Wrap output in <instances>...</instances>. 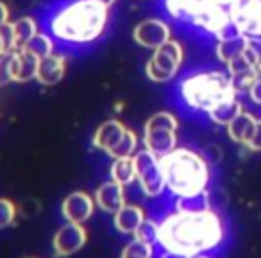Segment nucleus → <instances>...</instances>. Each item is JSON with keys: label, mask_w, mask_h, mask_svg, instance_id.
Here are the masks:
<instances>
[{"label": "nucleus", "mask_w": 261, "mask_h": 258, "mask_svg": "<svg viewBox=\"0 0 261 258\" xmlns=\"http://www.w3.org/2000/svg\"><path fill=\"white\" fill-rule=\"evenodd\" d=\"M95 210V199L91 196H88L86 192H72L70 196L65 197L61 204L63 217L68 222H77V224H83L84 221L93 215Z\"/></svg>", "instance_id": "12"}, {"label": "nucleus", "mask_w": 261, "mask_h": 258, "mask_svg": "<svg viewBox=\"0 0 261 258\" xmlns=\"http://www.w3.org/2000/svg\"><path fill=\"white\" fill-rule=\"evenodd\" d=\"M98 2H100V4H104V6H108V8H111L113 4H116V2H118V0H98Z\"/></svg>", "instance_id": "34"}, {"label": "nucleus", "mask_w": 261, "mask_h": 258, "mask_svg": "<svg viewBox=\"0 0 261 258\" xmlns=\"http://www.w3.org/2000/svg\"><path fill=\"white\" fill-rule=\"evenodd\" d=\"M150 256H152V246L135 239L130 244H127L120 258H150Z\"/></svg>", "instance_id": "26"}, {"label": "nucleus", "mask_w": 261, "mask_h": 258, "mask_svg": "<svg viewBox=\"0 0 261 258\" xmlns=\"http://www.w3.org/2000/svg\"><path fill=\"white\" fill-rule=\"evenodd\" d=\"M9 16H11L9 6L6 4L4 0H0V26H2V24H8L9 22Z\"/></svg>", "instance_id": "32"}, {"label": "nucleus", "mask_w": 261, "mask_h": 258, "mask_svg": "<svg viewBox=\"0 0 261 258\" xmlns=\"http://www.w3.org/2000/svg\"><path fill=\"white\" fill-rule=\"evenodd\" d=\"M247 95H249V99H250V102H252V104L261 106V76L254 81V84L250 86V90H249V93H247Z\"/></svg>", "instance_id": "31"}, {"label": "nucleus", "mask_w": 261, "mask_h": 258, "mask_svg": "<svg viewBox=\"0 0 261 258\" xmlns=\"http://www.w3.org/2000/svg\"><path fill=\"white\" fill-rule=\"evenodd\" d=\"M185 47L177 40H170L152 51V56L145 63V76L152 83H168L182 68Z\"/></svg>", "instance_id": "7"}, {"label": "nucleus", "mask_w": 261, "mask_h": 258, "mask_svg": "<svg viewBox=\"0 0 261 258\" xmlns=\"http://www.w3.org/2000/svg\"><path fill=\"white\" fill-rule=\"evenodd\" d=\"M215 2H218V4H222V6H225V8H227V6L231 4L232 0H215Z\"/></svg>", "instance_id": "35"}, {"label": "nucleus", "mask_w": 261, "mask_h": 258, "mask_svg": "<svg viewBox=\"0 0 261 258\" xmlns=\"http://www.w3.org/2000/svg\"><path fill=\"white\" fill-rule=\"evenodd\" d=\"M86 229L77 222L65 224L54 237V251L58 256H70L86 244Z\"/></svg>", "instance_id": "11"}, {"label": "nucleus", "mask_w": 261, "mask_h": 258, "mask_svg": "<svg viewBox=\"0 0 261 258\" xmlns=\"http://www.w3.org/2000/svg\"><path fill=\"white\" fill-rule=\"evenodd\" d=\"M225 222L213 208L204 212H181L168 215L160 224V242L165 251L197 256L218 249L225 240Z\"/></svg>", "instance_id": "2"}, {"label": "nucleus", "mask_w": 261, "mask_h": 258, "mask_svg": "<svg viewBox=\"0 0 261 258\" xmlns=\"http://www.w3.org/2000/svg\"><path fill=\"white\" fill-rule=\"evenodd\" d=\"M16 214H18V208L13 203L11 199H0V229L8 228L15 222Z\"/></svg>", "instance_id": "28"}, {"label": "nucleus", "mask_w": 261, "mask_h": 258, "mask_svg": "<svg viewBox=\"0 0 261 258\" xmlns=\"http://www.w3.org/2000/svg\"><path fill=\"white\" fill-rule=\"evenodd\" d=\"M13 83V52L0 56V86Z\"/></svg>", "instance_id": "29"}, {"label": "nucleus", "mask_w": 261, "mask_h": 258, "mask_svg": "<svg viewBox=\"0 0 261 258\" xmlns=\"http://www.w3.org/2000/svg\"><path fill=\"white\" fill-rule=\"evenodd\" d=\"M145 221V214L136 204H123L115 214V228L123 235H130Z\"/></svg>", "instance_id": "18"}, {"label": "nucleus", "mask_w": 261, "mask_h": 258, "mask_svg": "<svg viewBox=\"0 0 261 258\" xmlns=\"http://www.w3.org/2000/svg\"><path fill=\"white\" fill-rule=\"evenodd\" d=\"M177 91L186 108L204 115L240 97L225 68L190 70L177 83Z\"/></svg>", "instance_id": "3"}, {"label": "nucleus", "mask_w": 261, "mask_h": 258, "mask_svg": "<svg viewBox=\"0 0 261 258\" xmlns=\"http://www.w3.org/2000/svg\"><path fill=\"white\" fill-rule=\"evenodd\" d=\"M111 24V8L98 0H56L43 15V29L56 45L91 47L104 38Z\"/></svg>", "instance_id": "1"}, {"label": "nucleus", "mask_w": 261, "mask_h": 258, "mask_svg": "<svg viewBox=\"0 0 261 258\" xmlns=\"http://www.w3.org/2000/svg\"><path fill=\"white\" fill-rule=\"evenodd\" d=\"M66 65H68V58L61 52H54V54L47 56V58L40 59L36 72V81L41 86H56L61 83L63 77L66 74Z\"/></svg>", "instance_id": "13"}, {"label": "nucleus", "mask_w": 261, "mask_h": 258, "mask_svg": "<svg viewBox=\"0 0 261 258\" xmlns=\"http://www.w3.org/2000/svg\"><path fill=\"white\" fill-rule=\"evenodd\" d=\"M227 11L236 33L249 40H261V0H232Z\"/></svg>", "instance_id": "8"}, {"label": "nucleus", "mask_w": 261, "mask_h": 258, "mask_svg": "<svg viewBox=\"0 0 261 258\" xmlns=\"http://www.w3.org/2000/svg\"><path fill=\"white\" fill-rule=\"evenodd\" d=\"M175 208L181 212H204L211 208V201H210V194L202 192V194H195V196H188V197H177V203Z\"/></svg>", "instance_id": "24"}, {"label": "nucleus", "mask_w": 261, "mask_h": 258, "mask_svg": "<svg viewBox=\"0 0 261 258\" xmlns=\"http://www.w3.org/2000/svg\"><path fill=\"white\" fill-rule=\"evenodd\" d=\"M243 102L240 101L238 97L236 99H232V101H229V102H225V104H222V106H218L217 109H213V111L210 113V120L213 124H217V126H224V127H227L229 124L232 122V120L236 119V116L240 115V113L243 111Z\"/></svg>", "instance_id": "20"}, {"label": "nucleus", "mask_w": 261, "mask_h": 258, "mask_svg": "<svg viewBox=\"0 0 261 258\" xmlns=\"http://www.w3.org/2000/svg\"><path fill=\"white\" fill-rule=\"evenodd\" d=\"M167 189L177 197H188L207 192L211 167L207 158L190 147H175L161 158Z\"/></svg>", "instance_id": "4"}, {"label": "nucleus", "mask_w": 261, "mask_h": 258, "mask_svg": "<svg viewBox=\"0 0 261 258\" xmlns=\"http://www.w3.org/2000/svg\"><path fill=\"white\" fill-rule=\"evenodd\" d=\"M135 237L140 242L154 246L156 242H160V224H156V222L150 221V219H145V221L138 226V229L135 231Z\"/></svg>", "instance_id": "25"}, {"label": "nucleus", "mask_w": 261, "mask_h": 258, "mask_svg": "<svg viewBox=\"0 0 261 258\" xmlns=\"http://www.w3.org/2000/svg\"><path fill=\"white\" fill-rule=\"evenodd\" d=\"M40 58L23 49L13 51V83H29L36 79Z\"/></svg>", "instance_id": "17"}, {"label": "nucleus", "mask_w": 261, "mask_h": 258, "mask_svg": "<svg viewBox=\"0 0 261 258\" xmlns=\"http://www.w3.org/2000/svg\"><path fill=\"white\" fill-rule=\"evenodd\" d=\"M136 149H138V135H136L133 129H127L123 138L118 142V146H115L111 151L108 153L109 158L113 160H118V158H129L135 156Z\"/></svg>", "instance_id": "23"}, {"label": "nucleus", "mask_w": 261, "mask_h": 258, "mask_svg": "<svg viewBox=\"0 0 261 258\" xmlns=\"http://www.w3.org/2000/svg\"><path fill=\"white\" fill-rule=\"evenodd\" d=\"M135 165H136V179H138L145 196L156 197L167 189L163 167H161V158L149 153L147 149H142V151H136Z\"/></svg>", "instance_id": "9"}, {"label": "nucleus", "mask_w": 261, "mask_h": 258, "mask_svg": "<svg viewBox=\"0 0 261 258\" xmlns=\"http://www.w3.org/2000/svg\"><path fill=\"white\" fill-rule=\"evenodd\" d=\"M163 9L172 20L215 41L234 31L227 8L215 0H163Z\"/></svg>", "instance_id": "5"}, {"label": "nucleus", "mask_w": 261, "mask_h": 258, "mask_svg": "<svg viewBox=\"0 0 261 258\" xmlns=\"http://www.w3.org/2000/svg\"><path fill=\"white\" fill-rule=\"evenodd\" d=\"M179 120L170 111H158L143 126V146L158 158L167 156L177 147Z\"/></svg>", "instance_id": "6"}, {"label": "nucleus", "mask_w": 261, "mask_h": 258, "mask_svg": "<svg viewBox=\"0 0 261 258\" xmlns=\"http://www.w3.org/2000/svg\"><path fill=\"white\" fill-rule=\"evenodd\" d=\"M13 24V33H15L16 49H23L38 33H40V22L34 16H22Z\"/></svg>", "instance_id": "19"}, {"label": "nucleus", "mask_w": 261, "mask_h": 258, "mask_svg": "<svg viewBox=\"0 0 261 258\" xmlns=\"http://www.w3.org/2000/svg\"><path fill=\"white\" fill-rule=\"evenodd\" d=\"M125 131H127V127L123 126L120 120L109 119V120L102 122L100 126L97 127V131H95L91 144H93L95 149H100V151H104V153L108 154L113 147L118 146V142L123 138Z\"/></svg>", "instance_id": "14"}, {"label": "nucleus", "mask_w": 261, "mask_h": 258, "mask_svg": "<svg viewBox=\"0 0 261 258\" xmlns=\"http://www.w3.org/2000/svg\"><path fill=\"white\" fill-rule=\"evenodd\" d=\"M192 258H210V256H206V254H197V256H192Z\"/></svg>", "instance_id": "36"}, {"label": "nucleus", "mask_w": 261, "mask_h": 258, "mask_svg": "<svg viewBox=\"0 0 261 258\" xmlns=\"http://www.w3.org/2000/svg\"><path fill=\"white\" fill-rule=\"evenodd\" d=\"M245 149L250 151V153H261V119H257L256 131H254L252 138H250V142L247 144Z\"/></svg>", "instance_id": "30"}, {"label": "nucleus", "mask_w": 261, "mask_h": 258, "mask_svg": "<svg viewBox=\"0 0 261 258\" xmlns=\"http://www.w3.org/2000/svg\"><path fill=\"white\" fill-rule=\"evenodd\" d=\"M133 40L143 49L156 51L158 47L172 40V29L168 22L161 18H145L133 29Z\"/></svg>", "instance_id": "10"}, {"label": "nucleus", "mask_w": 261, "mask_h": 258, "mask_svg": "<svg viewBox=\"0 0 261 258\" xmlns=\"http://www.w3.org/2000/svg\"><path fill=\"white\" fill-rule=\"evenodd\" d=\"M257 119H259V116H256L254 113L243 109V111L227 126V136L234 144H238V146L247 147V144L250 142L254 131H256Z\"/></svg>", "instance_id": "16"}, {"label": "nucleus", "mask_w": 261, "mask_h": 258, "mask_svg": "<svg viewBox=\"0 0 261 258\" xmlns=\"http://www.w3.org/2000/svg\"><path fill=\"white\" fill-rule=\"evenodd\" d=\"M161 258H192L188 254H182V253H177V251H165V254Z\"/></svg>", "instance_id": "33"}, {"label": "nucleus", "mask_w": 261, "mask_h": 258, "mask_svg": "<svg viewBox=\"0 0 261 258\" xmlns=\"http://www.w3.org/2000/svg\"><path fill=\"white\" fill-rule=\"evenodd\" d=\"M16 51L15 43V33H13V24H2L0 26V56L8 54V52Z\"/></svg>", "instance_id": "27"}, {"label": "nucleus", "mask_w": 261, "mask_h": 258, "mask_svg": "<svg viewBox=\"0 0 261 258\" xmlns=\"http://www.w3.org/2000/svg\"><path fill=\"white\" fill-rule=\"evenodd\" d=\"M56 49H58V45L52 40L50 34H47L45 31H40V33L23 47V51L31 52V54H34L36 58L43 59V58H47V56L54 54Z\"/></svg>", "instance_id": "22"}, {"label": "nucleus", "mask_w": 261, "mask_h": 258, "mask_svg": "<svg viewBox=\"0 0 261 258\" xmlns=\"http://www.w3.org/2000/svg\"><path fill=\"white\" fill-rule=\"evenodd\" d=\"M95 204H97L100 210H104L106 214L115 215L120 208L125 204V194H123V185L116 181H108L102 186H98L97 192H95Z\"/></svg>", "instance_id": "15"}, {"label": "nucleus", "mask_w": 261, "mask_h": 258, "mask_svg": "<svg viewBox=\"0 0 261 258\" xmlns=\"http://www.w3.org/2000/svg\"><path fill=\"white\" fill-rule=\"evenodd\" d=\"M111 179L120 185H130L136 179V165H135V156L129 158H118L113 160L111 165Z\"/></svg>", "instance_id": "21"}]
</instances>
